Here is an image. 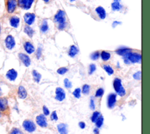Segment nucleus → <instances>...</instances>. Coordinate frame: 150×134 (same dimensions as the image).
<instances>
[{
  "label": "nucleus",
  "instance_id": "f257e3e1",
  "mask_svg": "<svg viewBox=\"0 0 150 134\" xmlns=\"http://www.w3.org/2000/svg\"><path fill=\"white\" fill-rule=\"evenodd\" d=\"M54 21L57 23V28L59 30L64 29L66 27L65 12L63 10H59L54 16Z\"/></svg>",
  "mask_w": 150,
  "mask_h": 134
},
{
  "label": "nucleus",
  "instance_id": "f03ea898",
  "mask_svg": "<svg viewBox=\"0 0 150 134\" xmlns=\"http://www.w3.org/2000/svg\"><path fill=\"white\" fill-rule=\"evenodd\" d=\"M124 62L125 64L130 63H140L141 62V55L137 53L129 52L123 56Z\"/></svg>",
  "mask_w": 150,
  "mask_h": 134
},
{
  "label": "nucleus",
  "instance_id": "7ed1b4c3",
  "mask_svg": "<svg viewBox=\"0 0 150 134\" xmlns=\"http://www.w3.org/2000/svg\"><path fill=\"white\" fill-rule=\"evenodd\" d=\"M0 114L2 116L7 117H9L10 115L8 99L5 96H0Z\"/></svg>",
  "mask_w": 150,
  "mask_h": 134
},
{
  "label": "nucleus",
  "instance_id": "20e7f679",
  "mask_svg": "<svg viewBox=\"0 0 150 134\" xmlns=\"http://www.w3.org/2000/svg\"><path fill=\"white\" fill-rule=\"evenodd\" d=\"M113 87L115 91L118 95L120 97H124L125 95V90L121 84V79L115 78L113 81Z\"/></svg>",
  "mask_w": 150,
  "mask_h": 134
},
{
  "label": "nucleus",
  "instance_id": "39448f33",
  "mask_svg": "<svg viewBox=\"0 0 150 134\" xmlns=\"http://www.w3.org/2000/svg\"><path fill=\"white\" fill-rule=\"evenodd\" d=\"M5 7L8 14L13 13L18 7L17 0H4Z\"/></svg>",
  "mask_w": 150,
  "mask_h": 134
},
{
  "label": "nucleus",
  "instance_id": "423d86ee",
  "mask_svg": "<svg viewBox=\"0 0 150 134\" xmlns=\"http://www.w3.org/2000/svg\"><path fill=\"white\" fill-rule=\"evenodd\" d=\"M22 126L23 129L29 133L33 132L36 129V126L35 123L30 119L24 120L22 123Z\"/></svg>",
  "mask_w": 150,
  "mask_h": 134
},
{
  "label": "nucleus",
  "instance_id": "0eeeda50",
  "mask_svg": "<svg viewBox=\"0 0 150 134\" xmlns=\"http://www.w3.org/2000/svg\"><path fill=\"white\" fill-rule=\"evenodd\" d=\"M16 44L15 40L12 35H8L4 40V45L5 47L9 50H12Z\"/></svg>",
  "mask_w": 150,
  "mask_h": 134
},
{
  "label": "nucleus",
  "instance_id": "6e6552de",
  "mask_svg": "<svg viewBox=\"0 0 150 134\" xmlns=\"http://www.w3.org/2000/svg\"><path fill=\"white\" fill-rule=\"evenodd\" d=\"M34 0H17L18 6L23 9H29L31 7Z\"/></svg>",
  "mask_w": 150,
  "mask_h": 134
},
{
  "label": "nucleus",
  "instance_id": "1a4fd4ad",
  "mask_svg": "<svg viewBox=\"0 0 150 134\" xmlns=\"http://www.w3.org/2000/svg\"><path fill=\"white\" fill-rule=\"evenodd\" d=\"M18 56L21 60V61L23 63V64L25 67H29L30 65L31 60L30 57L28 55L23 53H19L18 54Z\"/></svg>",
  "mask_w": 150,
  "mask_h": 134
},
{
  "label": "nucleus",
  "instance_id": "9d476101",
  "mask_svg": "<svg viewBox=\"0 0 150 134\" xmlns=\"http://www.w3.org/2000/svg\"><path fill=\"white\" fill-rule=\"evenodd\" d=\"M35 15L33 13L27 12L23 16V19L25 23L27 25H31L35 21Z\"/></svg>",
  "mask_w": 150,
  "mask_h": 134
},
{
  "label": "nucleus",
  "instance_id": "9b49d317",
  "mask_svg": "<svg viewBox=\"0 0 150 134\" xmlns=\"http://www.w3.org/2000/svg\"><path fill=\"white\" fill-rule=\"evenodd\" d=\"M55 94V99L59 101H62L66 98V93L64 90L60 87H57L56 88Z\"/></svg>",
  "mask_w": 150,
  "mask_h": 134
},
{
  "label": "nucleus",
  "instance_id": "f8f14e48",
  "mask_svg": "<svg viewBox=\"0 0 150 134\" xmlns=\"http://www.w3.org/2000/svg\"><path fill=\"white\" fill-rule=\"evenodd\" d=\"M117 94L114 93L110 94L107 97V106L112 109L114 107L115 102L117 101Z\"/></svg>",
  "mask_w": 150,
  "mask_h": 134
},
{
  "label": "nucleus",
  "instance_id": "ddd939ff",
  "mask_svg": "<svg viewBox=\"0 0 150 134\" xmlns=\"http://www.w3.org/2000/svg\"><path fill=\"white\" fill-rule=\"evenodd\" d=\"M36 123L40 127L45 128L47 126L46 118L45 116L42 114H41L36 116Z\"/></svg>",
  "mask_w": 150,
  "mask_h": 134
},
{
  "label": "nucleus",
  "instance_id": "4468645a",
  "mask_svg": "<svg viewBox=\"0 0 150 134\" xmlns=\"http://www.w3.org/2000/svg\"><path fill=\"white\" fill-rule=\"evenodd\" d=\"M17 76H18V72L14 68L9 69L6 73V78L11 81H15Z\"/></svg>",
  "mask_w": 150,
  "mask_h": 134
},
{
  "label": "nucleus",
  "instance_id": "2eb2a0df",
  "mask_svg": "<svg viewBox=\"0 0 150 134\" xmlns=\"http://www.w3.org/2000/svg\"><path fill=\"white\" fill-rule=\"evenodd\" d=\"M19 22H20V18L16 15L11 16L10 18H9V25H11V26L14 28H17L19 26Z\"/></svg>",
  "mask_w": 150,
  "mask_h": 134
},
{
  "label": "nucleus",
  "instance_id": "dca6fc26",
  "mask_svg": "<svg viewBox=\"0 0 150 134\" xmlns=\"http://www.w3.org/2000/svg\"><path fill=\"white\" fill-rule=\"evenodd\" d=\"M23 48H24L25 51L29 54L33 53L35 50V47L32 44V43L30 42L29 41L24 42V43H23Z\"/></svg>",
  "mask_w": 150,
  "mask_h": 134
},
{
  "label": "nucleus",
  "instance_id": "f3484780",
  "mask_svg": "<svg viewBox=\"0 0 150 134\" xmlns=\"http://www.w3.org/2000/svg\"><path fill=\"white\" fill-rule=\"evenodd\" d=\"M17 94L20 99H25L27 97V91L25 87L22 85H19L18 88Z\"/></svg>",
  "mask_w": 150,
  "mask_h": 134
},
{
  "label": "nucleus",
  "instance_id": "a211bd4d",
  "mask_svg": "<svg viewBox=\"0 0 150 134\" xmlns=\"http://www.w3.org/2000/svg\"><path fill=\"white\" fill-rule=\"evenodd\" d=\"M57 128L60 134H68L67 125L64 123H60L57 125Z\"/></svg>",
  "mask_w": 150,
  "mask_h": 134
},
{
  "label": "nucleus",
  "instance_id": "6ab92c4d",
  "mask_svg": "<svg viewBox=\"0 0 150 134\" xmlns=\"http://www.w3.org/2000/svg\"><path fill=\"white\" fill-rule=\"evenodd\" d=\"M96 12H97V15H98V16L100 19H104L106 17V12L103 7H102L101 6H97L96 8Z\"/></svg>",
  "mask_w": 150,
  "mask_h": 134
},
{
  "label": "nucleus",
  "instance_id": "aec40b11",
  "mask_svg": "<svg viewBox=\"0 0 150 134\" xmlns=\"http://www.w3.org/2000/svg\"><path fill=\"white\" fill-rule=\"evenodd\" d=\"M131 49H129V48H128V47H120L118 49H117L115 50V52L117 54L120 55V56H125V54H127V53H129L131 51Z\"/></svg>",
  "mask_w": 150,
  "mask_h": 134
},
{
  "label": "nucleus",
  "instance_id": "412c9836",
  "mask_svg": "<svg viewBox=\"0 0 150 134\" xmlns=\"http://www.w3.org/2000/svg\"><path fill=\"white\" fill-rule=\"evenodd\" d=\"M78 52H79L78 48L75 45H71L70 47V49L68 52V55L71 57H74L78 53Z\"/></svg>",
  "mask_w": 150,
  "mask_h": 134
},
{
  "label": "nucleus",
  "instance_id": "4be33fe9",
  "mask_svg": "<svg viewBox=\"0 0 150 134\" xmlns=\"http://www.w3.org/2000/svg\"><path fill=\"white\" fill-rule=\"evenodd\" d=\"M23 32L30 38H32L33 37V35L34 34L33 29L29 25L25 26L24 29H23Z\"/></svg>",
  "mask_w": 150,
  "mask_h": 134
},
{
  "label": "nucleus",
  "instance_id": "5701e85b",
  "mask_svg": "<svg viewBox=\"0 0 150 134\" xmlns=\"http://www.w3.org/2000/svg\"><path fill=\"white\" fill-rule=\"evenodd\" d=\"M32 76H33V80L34 81L37 83H39L41 80V77H42V75L41 74L38 72L36 70H33L32 71Z\"/></svg>",
  "mask_w": 150,
  "mask_h": 134
},
{
  "label": "nucleus",
  "instance_id": "b1692460",
  "mask_svg": "<svg viewBox=\"0 0 150 134\" xmlns=\"http://www.w3.org/2000/svg\"><path fill=\"white\" fill-rule=\"evenodd\" d=\"M111 8L114 11H118L122 8V6L119 2L114 1L111 4Z\"/></svg>",
  "mask_w": 150,
  "mask_h": 134
},
{
  "label": "nucleus",
  "instance_id": "393cba45",
  "mask_svg": "<svg viewBox=\"0 0 150 134\" xmlns=\"http://www.w3.org/2000/svg\"><path fill=\"white\" fill-rule=\"evenodd\" d=\"M101 58L103 61H107L110 59L111 57V54L109 52H107L106 51H102L100 54Z\"/></svg>",
  "mask_w": 150,
  "mask_h": 134
},
{
  "label": "nucleus",
  "instance_id": "a878e982",
  "mask_svg": "<svg viewBox=\"0 0 150 134\" xmlns=\"http://www.w3.org/2000/svg\"><path fill=\"white\" fill-rule=\"evenodd\" d=\"M8 134H24V133L19 128L16 127H12L9 130Z\"/></svg>",
  "mask_w": 150,
  "mask_h": 134
},
{
  "label": "nucleus",
  "instance_id": "bb28decb",
  "mask_svg": "<svg viewBox=\"0 0 150 134\" xmlns=\"http://www.w3.org/2000/svg\"><path fill=\"white\" fill-rule=\"evenodd\" d=\"M103 68L109 75H111L114 73V70L109 65H104L103 66Z\"/></svg>",
  "mask_w": 150,
  "mask_h": 134
},
{
  "label": "nucleus",
  "instance_id": "cd10ccee",
  "mask_svg": "<svg viewBox=\"0 0 150 134\" xmlns=\"http://www.w3.org/2000/svg\"><path fill=\"white\" fill-rule=\"evenodd\" d=\"M49 29V26H48V24H47V22L46 20H44L41 26H40V31L42 32H46Z\"/></svg>",
  "mask_w": 150,
  "mask_h": 134
},
{
  "label": "nucleus",
  "instance_id": "c85d7f7f",
  "mask_svg": "<svg viewBox=\"0 0 150 134\" xmlns=\"http://www.w3.org/2000/svg\"><path fill=\"white\" fill-rule=\"evenodd\" d=\"M100 114L99 112L94 111L91 116V120L92 122H96V121L97 120V119L100 117Z\"/></svg>",
  "mask_w": 150,
  "mask_h": 134
},
{
  "label": "nucleus",
  "instance_id": "c756f323",
  "mask_svg": "<svg viewBox=\"0 0 150 134\" xmlns=\"http://www.w3.org/2000/svg\"><path fill=\"white\" fill-rule=\"evenodd\" d=\"M103 121H104V118L103 116H100V117L97 119V120L96 122V125L97 128H100L103 124Z\"/></svg>",
  "mask_w": 150,
  "mask_h": 134
},
{
  "label": "nucleus",
  "instance_id": "7c9ffc66",
  "mask_svg": "<svg viewBox=\"0 0 150 134\" xmlns=\"http://www.w3.org/2000/svg\"><path fill=\"white\" fill-rule=\"evenodd\" d=\"M73 96L76 98H80L81 97V89L80 88H76L73 92Z\"/></svg>",
  "mask_w": 150,
  "mask_h": 134
},
{
  "label": "nucleus",
  "instance_id": "2f4dec72",
  "mask_svg": "<svg viewBox=\"0 0 150 134\" xmlns=\"http://www.w3.org/2000/svg\"><path fill=\"white\" fill-rule=\"evenodd\" d=\"M90 87L88 84L83 85V87H82V92H83V94L87 95L90 92Z\"/></svg>",
  "mask_w": 150,
  "mask_h": 134
},
{
  "label": "nucleus",
  "instance_id": "473e14b6",
  "mask_svg": "<svg viewBox=\"0 0 150 134\" xmlns=\"http://www.w3.org/2000/svg\"><path fill=\"white\" fill-rule=\"evenodd\" d=\"M99 57H100V53L98 51L92 53L90 55V58L93 60H97V59H98Z\"/></svg>",
  "mask_w": 150,
  "mask_h": 134
},
{
  "label": "nucleus",
  "instance_id": "72a5a7b5",
  "mask_svg": "<svg viewBox=\"0 0 150 134\" xmlns=\"http://www.w3.org/2000/svg\"><path fill=\"white\" fill-rule=\"evenodd\" d=\"M67 71H68V68L66 67H60L59 68H58L57 70V73L60 75H63Z\"/></svg>",
  "mask_w": 150,
  "mask_h": 134
},
{
  "label": "nucleus",
  "instance_id": "f704fd0d",
  "mask_svg": "<svg viewBox=\"0 0 150 134\" xmlns=\"http://www.w3.org/2000/svg\"><path fill=\"white\" fill-rule=\"evenodd\" d=\"M64 85L66 88H70L72 87V84L71 82L68 79V78H65L64 80Z\"/></svg>",
  "mask_w": 150,
  "mask_h": 134
},
{
  "label": "nucleus",
  "instance_id": "c9c22d12",
  "mask_svg": "<svg viewBox=\"0 0 150 134\" xmlns=\"http://www.w3.org/2000/svg\"><path fill=\"white\" fill-rule=\"evenodd\" d=\"M104 94V90L102 88H100L97 89V90L96 92L95 96L96 97H101Z\"/></svg>",
  "mask_w": 150,
  "mask_h": 134
},
{
  "label": "nucleus",
  "instance_id": "e433bc0d",
  "mask_svg": "<svg viewBox=\"0 0 150 134\" xmlns=\"http://www.w3.org/2000/svg\"><path fill=\"white\" fill-rule=\"evenodd\" d=\"M96 70V66L94 64H91L90 66H89V70H88V74L90 75L92 74L94 71L95 70Z\"/></svg>",
  "mask_w": 150,
  "mask_h": 134
},
{
  "label": "nucleus",
  "instance_id": "4c0bfd02",
  "mask_svg": "<svg viewBox=\"0 0 150 134\" xmlns=\"http://www.w3.org/2000/svg\"><path fill=\"white\" fill-rule=\"evenodd\" d=\"M133 78L137 80H140L141 78V71H138L133 74Z\"/></svg>",
  "mask_w": 150,
  "mask_h": 134
},
{
  "label": "nucleus",
  "instance_id": "58836bf2",
  "mask_svg": "<svg viewBox=\"0 0 150 134\" xmlns=\"http://www.w3.org/2000/svg\"><path fill=\"white\" fill-rule=\"evenodd\" d=\"M50 119L52 121H55L58 120V116H57V113H56V111H53L52 112V114L50 115Z\"/></svg>",
  "mask_w": 150,
  "mask_h": 134
},
{
  "label": "nucleus",
  "instance_id": "ea45409f",
  "mask_svg": "<svg viewBox=\"0 0 150 134\" xmlns=\"http://www.w3.org/2000/svg\"><path fill=\"white\" fill-rule=\"evenodd\" d=\"M42 49L40 47H38L36 51V56L37 59H39L42 56Z\"/></svg>",
  "mask_w": 150,
  "mask_h": 134
},
{
  "label": "nucleus",
  "instance_id": "a19ab883",
  "mask_svg": "<svg viewBox=\"0 0 150 134\" xmlns=\"http://www.w3.org/2000/svg\"><path fill=\"white\" fill-rule=\"evenodd\" d=\"M43 115L45 116H47L49 115L50 114V111L49 110V109L47 108V107L45 105L43 106Z\"/></svg>",
  "mask_w": 150,
  "mask_h": 134
},
{
  "label": "nucleus",
  "instance_id": "79ce46f5",
  "mask_svg": "<svg viewBox=\"0 0 150 134\" xmlns=\"http://www.w3.org/2000/svg\"><path fill=\"white\" fill-rule=\"evenodd\" d=\"M90 108L91 110H94L95 109V104H94V101L93 97H91L90 100Z\"/></svg>",
  "mask_w": 150,
  "mask_h": 134
},
{
  "label": "nucleus",
  "instance_id": "37998d69",
  "mask_svg": "<svg viewBox=\"0 0 150 134\" xmlns=\"http://www.w3.org/2000/svg\"><path fill=\"white\" fill-rule=\"evenodd\" d=\"M121 22H120V21H114L113 23H112V26L113 28H115L117 26L119 25H121Z\"/></svg>",
  "mask_w": 150,
  "mask_h": 134
},
{
  "label": "nucleus",
  "instance_id": "c03bdc74",
  "mask_svg": "<svg viewBox=\"0 0 150 134\" xmlns=\"http://www.w3.org/2000/svg\"><path fill=\"white\" fill-rule=\"evenodd\" d=\"M79 126L81 129H84L86 127V123L84 122H80L79 123Z\"/></svg>",
  "mask_w": 150,
  "mask_h": 134
},
{
  "label": "nucleus",
  "instance_id": "a18cd8bd",
  "mask_svg": "<svg viewBox=\"0 0 150 134\" xmlns=\"http://www.w3.org/2000/svg\"><path fill=\"white\" fill-rule=\"evenodd\" d=\"M93 132L94 134H99V130L98 128H95L93 130Z\"/></svg>",
  "mask_w": 150,
  "mask_h": 134
},
{
  "label": "nucleus",
  "instance_id": "49530a36",
  "mask_svg": "<svg viewBox=\"0 0 150 134\" xmlns=\"http://www.w3.org/2000/svg\"><path fill=\"white\" fill-rule=\"evenodd\" d=\"M1 35H2V25H1V21H0V38H1Z\"/></svg>",
  "mask_w": 150,
  "mask_h": 134
},
{
  "label": "nucleus",
  "instance_id": "de8ad7c7",
  "mask_svg": "<svg viewBox=\"0 0 150 134\" xmlns=\"http://www.w3.org/2000/svg\"><path fill=\"white\" fill-rule=\"evenodd\" d=\"M3 117H4V116H2V115L0 114V122H2V121L3 120Z\"/></svg>",
  "mask_w": 150,
  "mask_h": 134
},
{
  "label": "nucleus",
  "instance_id": "09e8293b",
  "mask_svg": "<svg viewBox=\"0 0 150 134\" xmlns=\"http://www.w3.org/2000/svg\"><path fill=\"white\" fill-rule=\"evenodd\" d=\"M2 88L0 86V96H2Z\"/></svg>",
  "mask_w": 150,
  "mask_h": 134
},
{
  "label": "nucleus",
  "instance_id": "8fccbe9b",
  "mask_svg": "<svg viewBox=\"0 0 150 134\" xmlns=\"http://www.w3.org/2000/svg\"><path fill=\"white\" fill-rule=\"evenodd\" d=\"M45 2H46V3H47L50 0H43Z\"/></svg>",
  "mask_w": 150,
  "mask_h": 134
},
{
  "label": "nucleus",
  "instance_id": "3c124183",
  "mask_svg": "<svg viewBox=\"0 0 150 134\" xmlns=\"http://www.w3.org/2000/svg\"><path fill=\"white\" fill-rule=\"evenodd\" d=\"M114 1H117V2H119V1H120V0H114Z\"/></svg>",
  "mask_w": 150,
  "mask_h": 134
},
{
  "label": "nucleus",
  "instance_id": "603ef678",
  "mask_svg": "<svg viewBox=\"0 0 150 134\" xmlns=\"http://www.w3.org/2000/svg\"><path fill=\"white\" fill-rule=\"evenodd\" d=\"M75 0H70V1H71V2H73V1H74Z\"/></svg>",
  "mask_w": 150,
  "mask_h": 134
}]
</instances>
